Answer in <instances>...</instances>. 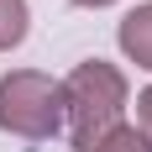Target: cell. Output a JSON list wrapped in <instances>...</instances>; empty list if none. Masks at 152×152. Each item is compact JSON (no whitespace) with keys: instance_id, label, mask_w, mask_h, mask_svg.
<instances>
[{"instance_id":"cell-1","label":"cell","mask_w":152,"mask_h":152,"mask_svg":"<svg viewBox=\"0 0 152 152\" xmlns=\"http://www.w3.org/2000/svg\"><path fill=\"white\" fill-rule=\"evenodd\" d=\"M126 105H131V89H126V74L115 63H105V58L79 63L63 79V126H68L74 152H89L100 137H110L121 126Z\"/></svg>"},{"instance_id":"cell-2","label":"cell","mask_w":152,"mask_h":152,"mask_svg":"<svg viewBox=\"0 0 152 152\" xmlns=\"http://www.w3.org/2000/svg\"><path fill=\"white\" fill-rule=\"evenodd\" d=\"M0 131L21 142H47L63 131V79L37 68L0 74Z\"/></svg>"},{"instance_id":"cell-3","label":"cell","mask_w":152,"mask_h":152,"mask_svg":"<svg viewBox=\"0 0 152 152\" xmlns=\"http://www.w3.org/2000/svg\"><path fill=\"white\" fill-rule=\"evenodd\" d=\"M115 42H121V53L137 63V68H152V0H142V5H131V11L121 16Z\"/></svg>"},{"instance_id":"cell-4","label":"cell","mask_w":152,"mask_h":152,"mask_svg":"<svg viewBox=\"0 0 152 152\" xmlns=\"http://www.w3.org/2000/svg\"><path fill=\"white\" fill-rule=\"evenodd\" d=\"M26 0H0V53H11V47H21V37H26Z\"/></svg>"},{"instance_id":"cell-5","label":"cell","mask_w":152,"mask_h":152,"mask_svg":"<svg viewBox=\"0 0 152 152\" xmlns=\"http://www.w3.org/2000/svg\"><path fill=\"white\" fill-rule=\"evenodd\" d=\"M89 152H152V142L142 137V126H126V121H121L110 137H100V142H94Z\"/></svg>"},{"instance_id":"cell-6","label":"cell","mask_w":152,"mask_h":152,"mask_svg":"<svg viewBox=\"0 0 152 152\" xmlns=\"http://www.w3.org/2000/svg\"><path fill=\"white\" fill-rule=\"evenodd\" d=\"M137 126H142V137L152 142V84L137 94Z\"/></svg>"},{"instance_id":"cell-7","label":"cell","mask_w":152,"mask_h":152,"mask_svg":"<svg viewBox=\"0 0 152 152\" xmlns=\"http://www.w3.org/2000/svg\"><path fill=\"white\" fill-rule=\"evenodd\" d=\"M74 5H89V11H100V5H115V0H74Z\"/></svg>"}]
</instances>
